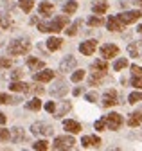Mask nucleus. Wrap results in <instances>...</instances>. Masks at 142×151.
I'll list each match as a JSON object with an SVG mask.
<instances>
[{
    "label": "nucleus",
    "mask_w": 142,
    "mask_h": 151,
    "mask_svg": "<svg viewBox=\"0 0 142 151\" xmlns=\"http://www.w3.org/2000/svg\"><path fill=\"white\" fill-rule=\"evenodd\" d=\"M74 144H76L74 137H70V135H61V137H56L52 147H54V149H70Z\"/></svg>",
    "instance_id": "nucleus-2"
},
{
    "label": "nucleus",
    "mask_w": 142,
    "mask_h": 151,
    "mask_svg": "<svg viewBox=\"0 0 142 151\" xmlns=\"http://www.w3.org/2000/svg\"><path fill=\"white\" fill-rule=\"evenodd\" d=\"M142 101V92H131L130 93V97H128V103L130 104H137Z\"/></svg>",
    "instance_id": "nucleus-29"
},
{
    "label": "nucleus",
    "mask_w": 142,
    "mask_h": 151,
    "mask_svg": "<svg viewBox=\"0 0 142 151\" xmlns=\"http://www.w3.org/2000/svg\"><path fill=\"white\" fill-rule=\"evenodd\" d=\"M104 24V20L101 18V14H95V16H90L88 18V25L90 27H99V25H103Z\"/></svg>",
    "instance_id": "nucleus-27"
},
{
    "label": "nucleus",
    "mask_w": 142,
    "mask_h": 151,
    "mask_svg": "<svg viewBox=\"0 0 142 151\" xmlns=\"http://www.w3.org/2000/svg\"><path fill=\"white\" fill-rule=\"evenodd\" d=\"M32 149H36V151H47L49 149V142L47 140H38V142L32 144Z\"/></svg>",
    "instance_id": "nucleus-33"
},
{
    "label": "nucleus",
    "mask_w": 142,
    "mask_h": 151,
    "mask_svg": "<svg viewBox=\"0 0 142 151\" xmlns=\"http://www.w3.org/2000/svg\"><path fill=\"white\" fill-rule=\"evenodd\" d=\"M11 65H13V61L9 58H2V60H0V68H9Z\"/></svg>",
    "instance_id": "nucleus-40"
},
{
    "label": "nucleus",
    "mask_w": 142,
    "mask_h": 151,
    "mask_svg": "<svg viewBox=\"0 0 142 151\" xmlns=\"http://www.w3.org/2000/svg\"><path fill=\"white\" fill-rule=\"evenodd\" d=\"M131 72H133V74H140V76H142V67H138V65H131Z\"/></svg>",
    "instance_id": "nucleus-46"
},
{
    "label": "nucleus",
    "mask_w": 142,
    "mask_h": 151,
    "mask_svg": "<svg viewBox=\"0 0 142 151\" xmlns=\"http://www.w3.org/2000/svg\"><path fill=\"white\" fill-rule=\"evenodd\" d=\"M27 108L29 110H32V111H38L40 108H42V101L36 97V99H31L29 103H27Z\"/></svg>",
    "instance_id": "nucleus-32"
},
{
    "label": "nucleus",
    "mask_w": 142,
    "mask_h": 151,
    "mask_svg": "<svg viewBox=\"0 0 142 151\" xmlns=\"http://www.w3.org/2000/svg\"><path fill=\"white\" fill-rule=\"evenodd\" d=\"M86 101H88V103H95V101H97V93H95V92H88V93H86Z\"/></svg>",
    "instance_id": "nucleus-42"
},
{
    "label": "nucleus",
    "mask_w": 142,
    "mask_h": 151,
    "mask_svg": "<svg viewBox=\"0 0 142 151\" xmlns=\"http://www.w3.org/2000/svg\"><path fill=\"white\" fill-rule=\"evenodd\" d=\"M38 11H40V14L49 16V14H52V11H54V6H52L50 2H42L38 6Z\"/></svg>",
    "instance_id": "nucleus-22"
},
{
    "label": "nucleus",
    "mask_w": 142,
    "mask_h": 151,
    "mask_svg": "<svg viewBox=\"0 0 142 151\" xmlns=\"http://www.w3.org/2000/svg\"><path fill=\"white\" fill-rule=\"evenodd\" d=\"M72 93H74V96H79V93H83V86H81V88H79V86H77V88H74V92H72Z\"/></svg>",
    "instance_id": "nucleus-47"
},
{
    "label": "nucleus",
    "mask_w": 142,
    "mask_h": 151,
    "mask_svg": "<svg viewBox=\"0 0 142 151\" xmlns=\"http://www.w3.org/2000/svg\"><path fill=\"white\" fill-rule=\"evenodd\" d=\"M45 110H47L49 113H54V111H56V104L52 103V101H49V103L45 104Z\"/></svg>",
    "instance_id": "nucleus-44"
},
{
    "label": "nucleus",
    "mask_w": 142,
    "mask_h": 151,
    "mask_svg": "<svg viewBox=\"0 0 142 151\" xmlns=\"http://www.w3.org/2000/svg\"><path fill=\"white\" fill-rule=\"evenodd\" d=\"M76 58H74V56H65V60L60 63V72H70V70H74L76 68Z\"/></svg>",
    "instance_id": "nucleus-10"
},
{
    "label": "nucleus",
    "mask_w": 142,
    "mask_h": 151,
    "mask_svg": "<svg viewBox=\"0 0 142 151\" xmlns=\"http://www.w3.org/2000/svg\"><path fill=\"white\" fill-rule=\"evenodd\" d=\"M128 52H130L131 58H138V56H140V50H138L137 43H130V45H128Z\"/></svg>",
    "instance_id": "nucleus-34"
},
{
    "label": "nucleus",
    "mask_w": 142,
    "mask_h": 151,
    "mask_svg": "<svg viewBox=\"0 0 142 151\" xmlns=\"http://www.w3.org/2000/svg\"><path fill=\"white\" fill-rule=\"evenodd\" d=\"M9 140L11 142H14V144H18V142H24L25 140V133H24V129L22 128H18V126H14V128H11L9 129Z\"/></svg>",
    "instance_id": "nucleus-11"
},
{
    "label": "nucleus",
    "mask_w": 142,
    "mask_h": 151,
    "mask_svg": "<svg viewBox=\"0 0 142 151\" xmlns=\"http://www.w3.org/2000/svg\"><path fill=\"white\" fill-rule=\"evenodd\" d=\"M124 67H128V60H126V58H119V60L113 63V68H115V70H122Z\"/></svg>",
    "instance_id": "nucleus-35"
},
{
    "label": "nucleus",
    "mask_w": 142,
    "mask_h": 151,
    "mask_svg": "<svg viewBox=\"0 0 142 151\" xmlns=\"http://www.w3.org/2000/svg\"><path fill=\"white\" fill-rule=\"evenodd\" d=\"M79 25H81V22H79V20H76L74 24H70V25H68V29H65L67 36H74V34L77 32V27H79Z\"/></svg>",
    "instance_id": "nucleus-31"
},
{
    "label": "nucleus",
    "mask_w": 142,
    "mask_h": 151,
    "mask_svg": "<svg viewBox=\"0 0 142 151\" xmlns=\"http://www.w3.org/2000/svg\"><path fill=\"white\" fill-rule=\"evenodd\" d=\"M119 54V47L113 45V43H106L101 47V56L104 60H110V58H115V56Z\"/></svg>",
    "instance_id": "nucleus-7"
},
{
    "label": "nucleus",
    "mask_w": 142,
    "mask_h": 151,
    "mask_svg": "<svg viewBox=\"0 0 142 151\" xmlns=\"http://www.w3.org/2000/svg\"><path fill=\"white\" fill-rule=\"evenodd\" d=\"M29 49H31V43H29V40H25V38H18V40L11 42L9 47H7L11 56H24V54L29 52Z\"/></svg>",
    "instance_id": "nucleus-1"
},
{
    "label": "nucleus",
    "mask_w": 142,
    "mask_h": 151,
    "mask_svg": "<svg viewBox=\"0 0 142 151\" xmlns=\"http://www.w3.org/2000/svg\"><path fill=\"white\" fill-rule=\"evenodd\" d=\"M76 9H77V2H76V0H68V2L63 6V13L65 14H74Z\"/></svg>",
    "instance_id": "nucleus-23"
},
{
    "label": "nucleus",
    "mask_w": 142,
    "mask_h": 151,
    "mask_svg": "<svg viewBox=\"0 0 142 151\" xmlns=\"http://www.w3.org/2000/svg\"><path fill=\"white\" fill-rule=\"evenodd\" d=\"M31 131H32L34 135H43V137L52 135V128L49 124H45V122H34L31 126Z\"/></svg>",
    "instance_id": "nucleus-6"
},
{
    "label": "nucleus",
    "mask_w": 142,
    "mask_h": 151,
    "mask_svg": "<svg viewBox=\"0 0 142 151\" xmlns=\"http://www.w3.org/2000/svg\"><path fill=\"white\" fill-rule=\"evenodd\" d=\"M38 29H40L42 32H50V25L45 24V22H38Z\"/></svg>",
    "instance_id": "nucleus-41"
},
{
    "label": "nucleus",
    "mask_w": 142,
    "mask_h": 151,
    "mask_svg": "<svg viewBox=\"0 0 142 151\" xmlns=\"http://www.w3.org/2000/svg\"><path fill=\"white\" fill-rule=\"evenodd\" d=\"M137 6H140V7H142V0H137Z\"/></svg>",
    "instance_id": "nucleus-50"
},
{
    "label": "nucleus",
    "mask_w": 142,
    "mask_h": 151,
    "mask_svg": "<svg viewBox=\"0 0 142 151\" xmlns=\"http://www.w3.org/2000/svg\"><path fill=\"white\" fill-rule=\"evenodd\" d=\"M9 24H11V20H9V18H7L6 14L0 16V25H2L4 29H9Z\"/></svg>",
    "instance_id": "nucleus-39"
},
{
    "label": "nucleus",
    "mask_w": 142,
    "mask_h": 151,
    "mask_svg": "<svg viewBox=\"0 0 142 151\" xmlns=\"http://www.w3.org/2000/svg\"><path fill=\"white\" fill-rule=\"evenodd\" d=\"M92 68H94V70L106 72V70H108V63H106V60H104V58H103V60H95V61L92 63Z\"/></svg>",
    "instance_id": "nucleus-25"
},
{
    "label": "nucleus",
    "mask_w": 142,
    "mask_h": 151,
    "mask_svg": "<svg viewBox=\"0 0 142 151\" xmlns=\"http://www.w3.org/2000/svg\"><path fill=\"white\" fill-rule=\"evenodd\" d=\"M32 79L34 81H38V83H47L50 79H54V72L52 70H47V68H42L40 72H36L32 76Z\"/></svg>",
    "instance_id": "nucleus-9"
},
{
    "label": "nucleus",
    "mask_w": 142,
    "mask_h": 151,
    "mask_svg": "<svg viewBox=\"0 0 142 151\" xmlns=\"http://www.w3.org/2000/svg\"><path fill=\"white\" fill-rule=\"evenodd\" d=\"M83 78H85V70H76L72 76H70V79H72L74 83H79Z\"/></svg>",
    "instance_id": "nucleus-36"
},
{
    "label": "nucleus",
    "mask_w": 142,
    "mask_h": 151,
    "mask_svg": "<svg viewBox=\"0 0 142 151\" xmlns=\"http://www.w3.org/2000/svg\"><path fill=\"white\" fill-rule=\"evenodd\" d=\"M68 110H70V103H68V101H63V103H61V108L56 111V117H58V119H61Z\"/></svg>",
    "instance_id": "nucleus-30"
},
{
    "label": "nucleus",
    "mask_w": 142,
    "mask_h": 151,
    "mask_svg": "<svg viewBox=\"0 0 142 151\" xmlns=\"http://www.w3.org/2000/svg\"><path fill=\"white\" fill-rule=\"evenodd\" d=\"M138 124H142V113H140V111H133L131 115L128 117V126L137 128Z\"/></svg>",
    "instance_id": "nucleus-20"
},
{
    "label": "nucleus",
    "mask_w": 142,
    "mask_h": 151,
    "mask_svg": "<svg viewBox=\"0 0 142 151\" xmlns=\"http://www.w3.org/2000/svg\"><path fill=\"white\" fill-rule=\"evenodd\" d=\"M18 6L25 11V13H31L32 6H34V0H18Z\"/></svg>",
    "instance_id": "nucleus-28"
},
{
    "label": "nucleus",
    "mask_w": 142,
    "mask_h": 151,
    "mask_svg": "<svg viewBox=\"0 0 142 151\" xmlns=\"http://www.w3.org/2000/svg\"><path fill=\"white\" fill-rule=\"evenodd\" d=\"M9 135H11V133H9V129H2V128H0V140H2V142L7 140Z\"/></svg>",
    "instance_id": "nucleus-43"
},
{
    "label": "nucleus",
    "mask_w": 142,
    "mask_h": 151,
    "mask_svg": "<svg viewBox=\"0 0 142 151\" xmlns=\"http://www.w3.org/2000/svg\"><path fill=\"white\" fill-rule=\"evenodd\" d=\"M81 144H83V147H97L101 144V139L95 135H85L81 139Z\"/></svg>",
    "instance_id": "nucleus-15"
},
{
    "label": "nucleus",
    "mask_w": 142,
    "mask_h": 151,
    "mask_svg": "<svg viewBox=\"0 0 142 151\" xmlns=\"http://www.w3.org/2000/svg\"><path fill=\"white\" fill-rule=\"evenodd\" d=\"M137 31H138V32H142V24L138 25V29H137Z\"/></svg>",
    "instance_id": "nucleus-51"
},
{
    "label": "nucleus",
    "mask_w": 142,
    "mask_h": 151,
    "mask_svg": "<svg viewBox=\"0 0 142 151\" xmlns=\"http://www.w3.org/2000/svg\"><path fill=\"white\" fill-rule=\"evenodd\" d=\"M27 67H29L31 70H34V72H38V70H42V68L45 67V63H43L42 60H38V58H29V60H27Z\"/></svg>",
    "instance_id": "nucleus-19"
},
{
    "label": "nucleus",
    "mask_w": 142,
    "mask_h": 151,
    "mask_svg": "<svg viewBox=\"0 0 142 151\" xmlns=\"http://www.w3.org/2000/svg\"><path fill=\"white\" fill-rule=\"evenodd\" d=\"M104 121H106V128H108V129L117 131L120 128V124H122V115H119V113L113 111V113H110V115H106Z\"/></svg>",
    "instance_id": "nucleus-3"
},
{
    "label": "nucleus",
    "mask_w": 142,
    "mask_h": 151,
    "mask_svg": "<svg viewBox=\"0 0 142 151\" xmlns=\"http://www.w3.org/2000/svg\"><path fill=\"white\" fill-rule=\"evenodd\" d=\"M68 24V14H60L52 20L49 25H50V32H60L65 29V25Z\"/></svg>",
    "instance_id": "nucleus-4"
},
{
    "label": "nucleus",
    "mask_w": 142,
    "mask_h": 151,
    "mask_svg": "<svg viewBox=\"0 0 142 151\" xmlns=\"http://www.w3.org/2000/svg\"><path fill=\"white\" fill-rule=\"evenodd\" d=\"M92 9H94L95 14H104L106 9H108V4H106V0H95L92 4Z\"/></svg>",
    "instance_id": "nucleus-18"
},
{
    "label": "nucleus",
    "mask_w": 142,
    "mask_h": 151,
    "mask_svg": "<svg viewBox=\"0 0 142 151\" xmlns=\"http://www.w3.org/2000/svg\"><path fill=\"white\" fill-rule=\"evenodd\" d=\"M104 78V72H101V70H95L92 76H90V79H88V81H90V86H94V85H99V81Z\"/></svg>",
    "instance_id": "nucleus-26"
},
{
    "label": "nucleus",
    "mask_w": 142,
    "mask_h": 151,
    "mask_svg": "<svg viewBox=\"0 0 142 151\" xmlns=\"http://www.w3.org/2000/svg\"><path fill=\"white\" fill-rule=\"evenodd\" d=\"M63 128L68 131V133H79L81 131V124L77 121H72V119H65L63 121Z\"/></svg>",
    "instance_id": "nucleus-14"
},
{
    "label": "nucleus",
    "mask_w": 142,
    "mask_h": 151,
    "mask_svg": "<svg viewBox=\"0 0 142 151\" xmlns=\"http://www.w3.org/2000/svg\"><path fill=\"white\" fill-rule=\"evenodd\" d=\"M34 92H36L38 96H40V93H43V88H40V86H38V88H34Z\"/></svg>",
    "instance_id": "nucleus-49"
},
{
    "label": "nucleus",
    "mask_w": 142,
    "mask_h": 151,
    "mask_svg": "<svg viewBox=\"0 0 142 151\" xmlns=\"http://www.w3.org/2000/svg\"><path fill=\"white\" fill-rule=\"evenodd\" d=\"M24 76V70L22 68H16V70H13L11 72V81H18L20 78Z\"/></svg>",
    "instance_id": "nucleus-38"
},
{
    "label": "nucleus",
    "mask_w": 142,
    "mask_h": 151,
    "mask_svg": "<svg viewBox=\"0 0 142 151\" xmlns=\"http://www.w3.org/2000/svg\"><path fill=\"white\" fill-rule=\"evenodd\" d=\"M140 16H142V13H140L138 9H135V11H124V13H120V14H119V20H120L124 25H128V24L137 22Z\"/></svg>",
    "instance_id": "nucleus-5"
},
{
    "label": "nucleus",
    "mask_w": 142,
    "mask_h": 151,
    "mask_svg": "<svg viewBox=\"0 0 142 151\" xmlns=\"http://www.w3.org/2000/svg\"><path fill=\"white\" fill-rule=\"evenodd\" d=\"M106 25H108V29L113 31V32L122 31V27H124V24L119 20V16H110V18H108V22H106Z\"/></svg>",
    "instance_id": "nucleus-16"
},
{
    "label": "nucleus",
    "mask_w": 142,
    "mask_h": 151,
    "mask_svg": "<svg viewBox=\"0 0 142 151\" xmlns=\"http://www.w3.org/2000/svg\"><path fill=\"white\" fill-rule=\"evenodd\" d=\"M61 40H60V38H49V40H47V49L49 50H58L60 47H61Z\"/></svg>",
    "instance_id": "nucleus-24"
},
{
    "label": "nucleus",
    "mask_w": 142,
    "mask_h": 151,
    "mask_svg": "<svg viewBox=\"0 0 142 151\" xmlns=\"http://www.w3.org/2000/svg\"><path fill=\"white\" fill-rule=\"evenodd\" d=\"M95 49H97V42L95 40H86V42H83L79 45V52L85 54V56H92L95 52Z\"/></svg>",
    "instance_id": "nucleus-8"
},
{
    "label": "nucleus",
    "mask_w": 142,
    "mask_h": 151,
    "mask_svg": "<svg viewBox=\"0 0 142 151\" xmlns=\"http://www.w3.org/2000/svg\"><path fill=\"white\" fill-rule=\"evenodd\" d=\"M131 85H133L135 88H142V76H140V74H135V76H133Z\"/></svg>",
    "instance_id": "nucleus-37"
},
{
    "label": "nucleus",
    "mask_w": 142,
    "mask_h": 151,
    "mask_svg": "<svg viewBox=\"0 0 142 151\" xmlns=\"http://www.w3.org/2000/svg\"><path fill=\"white\" fill-rule=\"evenodd\" d=\"M18 103H20V97H11L7 93L0 92V104H18Z\"/></svg>",
    "instance_id": "nucleus-21"
},
{
    "label": "nucleus",
    "mask_w": 142,
    "mask_h": 151,
    "mask_svg": "<svg viewBox=\"0 0 142 151\" xmlns=\"http://www.w3.org/2000/svg\"><path fill=\"white\" fill-rule=\"evenodd\" d=\"M119 101H117V92L115 90H108L103 93V104L104 106H115Z\"/></svg>",
    "instance_id": "nucleus-12"
},
{
    "label": "nucleus",
    "mask_w": 142,
    "mask_h": 151,
    "mask_svg": "<svg viewBox=\"0 0 142 151\" xmlns=\"http://www.w3.org/2000/svg\"><path fill=\"white\" fill-rule=\"evenodd\" d=\"M0 16H2V14H0Z\"/></svg>",
    "instance_id": "nucleus-52"
},
{
    "label": "nucleus",
    "mask_w": 142,
    "mask_h": 151,
    "mask_svg": "<svg viewBox=\"0 0 142 151\" xmlns=\"http://www.w3.org/2000/svg\"><path fill=\"white\" fill-rule=\"evenodd\" d=\"M6 115H4V113H0V126H2V124H6Z\"/></svg>",
    "instance_id": "nucleus-48"
},
{
    "label": "nucleus",
    "mask_w": 142,
    "mask_h": 151,
    "mask_svg": "<svg viewBox=\"0 0 142 151\" xmlns=\"http://www.w3.org/2000/svg\"><path fill=\"white\" fill-rule=\"evenodd\" d=\"M9 90L25 93V92H29L31 88H29V85H27V83H24V81H11V85H9Z\"/></svg>",
    "instance_id": "nucleus-17"
},
{
    "label": "nucleus",
    "mask_w": 142,
    "mask_h": 151,
    "mask_svg": "<svg viewBox=\"0 0 142 151\" xmlns=\"http://www.w3.org/2000/svg\"><path fill=\"white\" fill-rule=\"evenodd\" d=\"M67 90H68L67 85H65L63 81H58L54 86L50 88V96H52V97H63L65 93H67Z\"/></svg>",
    "instance_id": "nucleus-13"
},
{
    "label": "nucleus",
    "mask_w": 142,
    "mask_h": 151,
    "mask_svg": "<svg viewBox=\"0 0 142 151\" xmlns=\"http://www.w3.org/2000/svg\"><path fill=\"white\" fill-rule=\"evenodd\" d=\"M95 129H104V126H106V121L104 119H99V121H95Z\"/></svg>",
    "instance_id": "nucleus-45"
}]
</instances>
